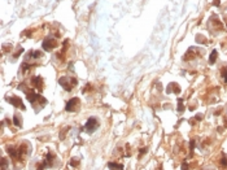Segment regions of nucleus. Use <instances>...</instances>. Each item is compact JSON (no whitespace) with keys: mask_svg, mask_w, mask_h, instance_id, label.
<instances>
[{"mask_svg":"<svg viewBox=\"0 0 227 170\" xmlns=\"http://www.w3.org/2000/svg\"><path fill=\"white\" fill-rule=\"evenodd\" d=\"M98 126H99V122H98V119L96 118H90L88 119V122L86 124V131L87 133H92V131H95L96 129H98Z\"/></svg>","mask_w":227,"mask_h":170,"instance_id":"obj_1","label":"nucleus"},{"mask_svg":"<svg viewBox=\"0 0 227 170\" xmlns=\"http://www.w3.org/2000/svg\"><path fill=\"white\" fill-rule=\"evenodd\" d=\"M215 56H217V51H213L212 56H210V58H209L210 64H213V62H214V60H215Z\"/></svg>","mask_w":227,"mask_h":170,"instance_id":"obj_6","label":"nucleus"},{"mask_svg":"<svg viewBox=\"0 0 227 170\" xmlns=\"http://www.w3.org/2000/svg\"><path fill=\"white\" fill-rule=\"evenodd\" d=\"M78 103H79V100L77 99V97H75V99H73V100H70V101L68 103V105H66V110H68V112H70V110L73 112L74 108L78 105Z\"/></svg>","mask_w":227,"mask_h":170,"instance_id":"obj_3","label":"nucleus"},{"mask_svg":"<svg viewBox=\"0 0 227 170\" xmlns=\"http://www.w3.org/2000/svg\"><path fill=\"white\" fill-rule=\"evenodd\" d=\"M108 166H109L110 169H122V168H123V166L120 165V164H113V162H110Z\"/></svg>","mask_w":227,"mask_h":170,"instance_id":"obj_5","label":"nucleus"},{"mask_svg":"<svg viewBox=\"0 0 227 170\" xmlns=\"http://www.w3.org/2000/svg\"><path fill=\"white\" fill-rule=\"evenodd\" d=\"M8 101H10V103H15L13 105H16V107H21L22 109H24V105H21L22 103H21V100L20 99H17V97H10V99H8Z\"/></svg>","mask_w":227,"mask_h":170,"instance_id":"obj_4","label":"nucleus"},{"mask_svg":"<svg viewBox=\"0 0 227 170\" xmlns=\"http://www.w3.org/2000/svg\"><path fill=\"white\" fill-rule=\"evenodd\" d=\"M56 40L55 39H47L46 42H43V48L46 49V51H49V49H52L55 46H56Z\"/></svg>","mask_w":227,"mask_h":170,"instance_id":"obj_2","label":"nucleus"},{"mask_svg":"<svg viewBox=\"0 0 227 170\" xmlns=\"http://www.w3.org/2000/svg\"><path fill=\"white\" fill-rule=\"evenodd\" d=\"M20 124H21V121L18 119V116H16L15 117V125H16V126H20Z\"/></svg>","mask_w":227,"mask_h":170,"instance_id":"obj_7","label":"nucleus"}]
</instances>
